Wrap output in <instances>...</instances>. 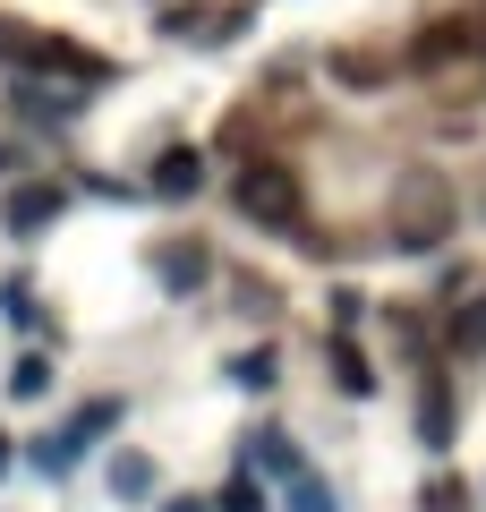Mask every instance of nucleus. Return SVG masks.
<instances>
[{
    "label": "nucleus",
    "mask_w": 486,
    "mask_h": 512,
    "mask_svg": "<svg viewBox=\"0 0 486 512\" xmlns=\"http://www.w3.org/2000/svg\"><path fill=\"white\" fill-rule=\"evenodd\" d=\"M393 239L401 248H444L452 239V188L435 180V171H410V180L393 188Z\"/></svg>",
    "instance_id": "1"
},
{
    "label": "nucleus",
    "mask_w": 486,
    "mask_h": 512,
    "mask_svg": "<svg viewBox=\"0 0 486 512\" xmlns=\"http://www.w3.org/2000/svg\"><path fill=\"white\" fill-rule=\"evenodd\" d=\"M231 197H239V214H248L256 231H299V222H307V205H299V171H282V163H248Z\"/></svg>",
    "instance_id": "2"
},
{
    "label": "nucleus",
    "mask_w": 486,
    "mask_h": 512,
    "mask_svg": "<svg viewBox=\"0 0 486 512\" xmlns=\"http://www.w3.org/2000/svg\"><path fill=\"white\" fill-rule=\"evenodd\" d=\"M0 60H18V69H60V77H94V52L43 35V26H18V18H0Z\"/></svg>",
    "instance_id": "3"
},
{
    "label": "nucleus",
    "mask_w": 486,
    "mask_h": 512,
    "mask_svg": "<svg viewBox=\"0 0 486 512\" xmlns=\"http://www.w3.org/2000/svg\"><path fill=\"white\" fill-rule=\"evenodd\" d=\"M469 43H478V26H469V18H435L427 35H418V69H427V77L461 69V52H469Z\"/></svg>",
    "instance_id": "4"
},
{
    "label": "nucleus",
    "mask_w": 486,
    "mask_h": 512,
    "mask_svg": "<svg viewBox=\"0 0 486 512\" xmlns=\"http://www.w3.org/2000/svg\"><path fill=\"white\" fill-rule=\"evenodd\" d=\"M418 436H427L435 453L452 444V393H444V384H427V393H418Z\"/></svg>",
    "instance_id": "5"
},
{
    "label": "nucleus",
    "mask_w": 486,
    "mask_h": 512,
    "mask_svg": "<svg viewBox=\"0 0 486 512\" xmlns=\"http://www.w3.org/2000/svg\"><path fill=\"white\" fill-rule=\"evenodd\" d=\"M52 214H60L52 188H18V197H9V231H43Z\"/></svg>",
    "instance_id": "6"
},
{
    "label": "nucleus",
    "mask_w": 486,
    "mask_h": 512,
    "mask_svg": "<svg viewBox=\"0 0 486 512\" xmlns=\"http://www.w3.org/2000/svg\"><path fill=\"white\" fill-rule=\"evenodd\" d=\"M452 350H461V359H486V299H469V308L452 316Z\"/></svg>",
    "instance_id": "7"
},
{
    "label": "nucleus",
    "mask_w": 486,
    "mask_h": 512,
    "mask_svg": "<svg viewBox=\"0 0 486 512\" xmlns=\"http://www.w3.org/2000/svg\"><path fill=\"white\" fill-rule=\"evenodd\" d=\"M154 188H162V197H197V154H162Z\"/></svg>",
    "instance_id": "8"
},
{
    "label": "nucleus",
    "mask_w": 486,
    "mask_h": 512,
    "mask_svg": "<svg viewBox=\"0 0 486 512\" xmlns=\"http://www.w3.org/2000/svg\"><path fill=\"white\" fill-rule=\"evenodd\" d=\"M111 487H120L128 504H137V495H154V461H137V453H120V461H111Z\"/></svg>",
    "instance_id": "9"
},
{
    "label": "nucleus",
    "mask_w": 486,
    "mask_h": 512,
    "mask_svg": "<svg viewBox=\"0 0 486 512\" xmlns=\"http://www.w3.org/2000/svg\"><path fill=\"white\" fill-rule=\"evenodd\" d=\"M290 512H333V495H324V478H316V470L290 478Z\"/></svg>",
    "instance_id": "10"
},
{
    "label": "nucleus",
    "mask_w": 486,
    "mask_h": 512,
    "mask_svg": "<svg viewBox=\"0 0 486 512\" xmlns=\"http://www.w3.org/2000/svg\"><path fill=\"white\" fill-rule=\"evenodd\" d=\"M333 376H342V384H350V393H367V359H359V350H350V342H342V350H333Z\"/></svg>",
    "instance_id": "11"
},
{
    "label": "nucleus",
    "mask_w": 486,
    "mask_h": 512,
    "mask_svg": "<svg viewBox=\"0 0 486 512\" xmlns=\"http://www.w3.org/2000/svg\"><path fill=\"white\" fill-rule=\"evenodd\" d=\"M427 512H461V487H444V478H435V495H427Z\"/></svg>",
    "instance_id": "12"
},
{
    "label": "nucleus",
    "mask_w": 486,
    "mask_h": 512,
    "mask_svg": "<svg viewBox=\"0 0 486 512\" xmlns=\"http://www.w3.org/2000/svg\"><path fill=\"white\" fill-rule=\"evenodd\" d=\"M171 512H205V504H171Z\"/></svg>",
    "instance_id": "13"
}]
</instances>
